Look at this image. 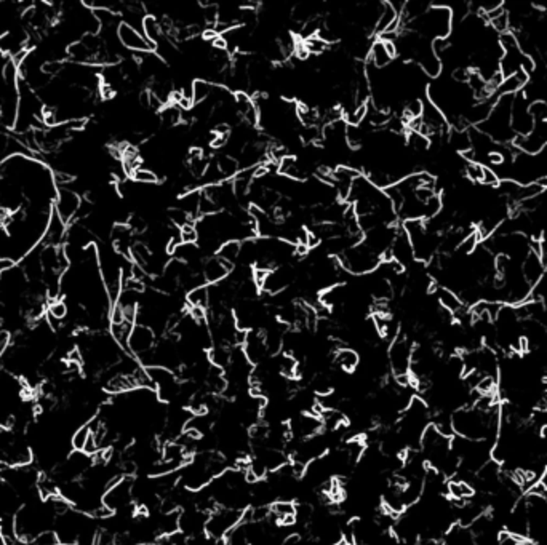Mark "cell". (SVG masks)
I'll use <instances>...</instances> for the list:
<instances>
[{"label":"cell","mask_w":547,"mask_h":545,"mask_svg":"<svg viewBox=\"0 0 547 545\" xmlns=\"http://www.w3.org/2000/svg\"><path fill=\"white\" fill-rule=\"evenodd\" d=\"M431 421V408L426 401L415 396L397 421V432L405 443L407 450H418L421 438Z\"/></svg>","instance_id":"cell-1"},{"label":"cell","mask_w":547,"mask_h":545,"mask_svg":"<svg viewBox=\"0 0 547 545\" xmlns=\"http://www.w3.org/2000/svg\"><path fill=\"white\" fill-rule=\"evenodd\" d=\"M453 13L447 5L434 3L427 8V12L416 18L415 21L408 23L407 29L421 37L436 42V40H448L453 34Z\"/></svg>","instance_id":"cell-2"},{"label":"cell","mask_w":547,"mask_h":545,"mask_svg":"<svg viewBox=\"0 0 547 545\" xmlns=\"http://www.w3.org/2000/svg\"><path fill=\"white\" fill-rule=\"evenodd\" d=\"M512 101L514 95L499 96L494 101L493 109L488 119L480 124L477 128L488 135L496 144H512L515 141V133L512 130Z\"/></svg>","instance_id":"cell-3"},{"label":"cell","mask_w":547,"mask_h":545,"mask_svg":"<svg viewBox=\"0 0 547 545\" xmlns=\"http://www.w3.org/2000/svg\"><path fill=\"white\" fill-rule=\"evenodd\" d=\"M336 259L341 269H346L354 275H370L381 264V256L373 253L364 243L349 248Z\"/></svg>","instance_id":"cell-4"},{"label":"cell","mask_w":547,"mask_h":545,"mask_svg":"<svg viewBox=\"0 0 547 545\" xmlns=\"http://www.w3.org/2000/svg\"><path fill=\"white\" fill-rule=\"evenodd\" d=\"M103 504L107 510L112 513L135 512V501H133V478L122 477L104 493Z\"/></svg>","instance_id":"cell-5"},{"label":"cell","mask_w":547,"mask_h":545,"mask_svg":"<svg viewBox=\"0 0 547 545\" xmlns=\"http://www.w3.org/2000/svg\"><path fill=\"white\" fill-rule=\"evenodd\" d=\"M242 510H234V508L218 507L216 510L212 512L207 519L205 534L212 537L213 541H221L232 531L235 526L242 523Z\"/></svg>","instance_id":"cell-6"},{"label":"cell","mask_w":547,"mask_h":545,"mask_svg":"<svg viewBox=\"0 0 547 545\" xmlns=\"http://www.w3.org/2000/svg\"><path fill=\"white\" fill-rule=\"evenodd\" d=\"M413 349L415 347H413L410 339L403 334H398L391 343L389 350H387V363H389V368L396 379L410 376Z\"/></svg>","instance_id":"cell-7"},{"label":"cell","mask_w":547,"mask_h":545,"mask_svg":"<svg viewBox=\"0 0 547 545\" xmlns=\"http://www.w3.org/2000/svg\"><path fill=\"white\" fill-rule=\"evenodd\" d=\"M82 200L84 198L80 197V193L71 186L58 187L53 202V213L69 226L71 222H74L77 219Z\"/></svg>","instance_id":"cell-8"},{"label":"cell","mask_w":547,"mask_h":545,"mask_svg":"<svg viewBox=\"0 0 547 545\" xmlns=\"http://www.w3.org/2000/svg\"><path fill=\"white\" fill-rule=\"evenodd\" d=\"M287 424L291 441L306 440V438L319 435L320 432H324V424H322L320 416L315 414V412H298V414L290 417Z\"/></svg>","instance_id":"cell-9"},{"label":"cell","mask_w":547,"mask_h":545,"mask_svg":"<svg viewBox=\"0 0 547 545\" xmlns=\"http://www.w3.org/2000/svg\"><path fill=\"white\" fill-rule=\"evenodd\" d=\"M530 101L526 99V96L521 93L514 95L512 101V130L515 137L526 136L531 133L535 126V120L531 117L530 112Z\"/></svg>","instance_id":"cell-10"},{"label":"cell","mask_w":547,"mask_h":545,"mask_svg":"<svg viewBox=\"0 0 547 545\" xmlns=\"http://www.w3.org/2000/svg\"><path fill=\"white\" fill-rule=\"evenodd\" d=\"M117 37H119L122 47L125 50H130V52L146 55V53H152L156 50L154 44H151L141 30L135 29L124 21L119 24V28H117Z\"/></svg>","instance_id":"cell-11"},{"label":"cell","mask_w":547,"mask_h":545,"mask_svg":"<svg viewBox=\"0 0 547 545\" xmlns=\"http://www.w3.org/2000/svg\"><path fill=\"white\" fill-rule=\"evenodd\" d=\"M156 344L157 339L154 331L147 327H142V325H135L131 329L129 345H127V354L135 356L138 360L142 355L149 354L156 347Z\"/></svg>","instance_id":"cell-12"},{"label":"cell","mask_w":547,"mask_h":545,"mask_svg":"<svg viewBox=\"0 0 547 545\" xmlns=\"http://www.w3.org/2000/svg\"><path fill=\"white\" fill-rule=\"evenodd\" d=\"M208 513L202 512L201 508L191 507L180 513V533L184 537L196 539L205 534Z\"/></svg>","instance_id":"cell-13"},{"label":"cell","mask_w":547,"mask_h":545,"mask_svg":"<svg viewBox=\"0 0 547 545\" xmlns=\"http://www.w3.org/2000/svg\"><path fill=\"white\" fill-rule=\"evenodd\" d=\"M242 349H243L245 356H247L248 361L253 366L264 363L269 356V350H268V345H266L264 336L258 329L248 331Z\"/></svg>","instance_id":"cell-14"},{"label":"cell","mask_w":547,"mask_h":545,"mask_svg":"<svg viewBox=\"0 0 547 545\" xmlns=\"http://www.w3.org/2000/svg\"><path fill=\"white\" fill-rule=\"evenodd\" d=\"M295 278H296L295 271L290 266L272 269V271H269V275H268V278H266L261 291H264L268 294H280L295 282Z\"/></svg>","instance_id":"cell-15"},{"label":"cell","mask_w":547,"mask_h":545,"mask_svg":"<svg viewBox=\"0 0 547 545\" xmlns=\"http://www.w3.org/2000/svg\"><path fill=\"white\" fill-rule=\"evenodd\" d=\"M391 253H392L393 261H397L403 267H410L411 264H415V261H416L410 238H408V236L402 227H398L397 236H396V238H393Z\"/></svg>","instance_id":"cell-16"},{"label":"cell","mask_w":547,"mask_h":545,"mask_svg":"<svg viewBox=\"0 0 547 545\" xmlns=\"http://www.w3.org/2000/svg\"><path fill=\"white\" fill-rule=\"evenodd\" d=\"M232 266H229L228 262H224L223 259H219L218 256L208 258L203 261L202 266V275L205 283L210 285H216L224 282L229 277V274L232 271Z\"/></svg>","instance_id":"cell-17"},{"label":"cell","mask_w":547,"mask_h":545,"mask_svg":"<svg viewBox=\"0 0 547 545\" xmlns=\"http://www.w3.org/2000/svg\"><path fill=\"white\" fill-rule=\"evenodd\" d=\"M397 56V48L393 42H384V40H376L371 45L370 50V63L376 69L389 68L392 59Z\"/></svg>","instance_id":"cell-18"},{"label":"cell","mask_w":547,"mask_h":545,"mask_svg":"<svg viewBox=\"0 0 547 545\" xmlns=\"http://www.w3.org/2000/svg\"><path fill=\"white\" fill-rule=\"evenodd\" d=\"M521 272H523L526 282H528L531 287H535V285L539 282V278L543 277L546 272V266L543 264V261H541L539 253L531 249L528 256L525 258V261L521 262Z\"/></svg>","instance_id":"cell-19"},{"label":"cell","mask_w":547,"mask_h":545,"mask_svg":"<svg viewBox=\"0 0 547 545\" xmlns=\"http://www.w3.org/2000/svg\"><path fill=\"white\" fill-rule=\"evenodd\" d=\"M436 293H437V300H438V305H441L442 309L447 310L453 315H458L461 310L466 309V305L461 303V299L454 291L448 288H443V287H436Z\"/></svg>","instance_id":"cell-20"},{"label":"cell","mask_w":547,"mask_h":545,"mask_svg":"<svg viewBox=\"0 0 547 545\" xmlns=\"http://www.w3.org/2000/svg\"><path fill=\"white\" fill-rule=\"evenodd\" d=\"M335 363L344 373H352L360 363V356L354 349L341 347L335 352Z\"/></svg>","instance_id":"cell-21"},{"label":"cell","mask_w":547,"mask_h":545,"mask_svg":"<svg viewBox=\"0 0 547 545\" xmlns=\"http://www.w3.org/2000/svg\"><path fill=\"white\" fill-rule=\"evenodd\" d=\"M201 198L202 192L201 191H189L186 193H183L178 200V208H181L183 211H186L189 216H191L192 221H196L198 218V207H201Z\"/></svg>","instance_id":"cell-22"},{"label":"cell","mask_w":547,"mask_h":545,"mask_svg":"<svg viewBox=\"0 0 547 545\" xmlns=\"http://www.w3.org/2000/svg\"><path fill=\"white\" fill-rule=\"evenodd\" d=\"M142 34H145V37L149 40L151 44H156L160 40L163 35V26H162V21L158 19L157 17H152V15H146L145 19H142Z\"/></svg>","instance_id":"cell-23"},{"label":"cell","mask_w":547,"mask_h":545,"mask_svg":"<svg viewBox=\"0 0 547 545\" xmlns=\"http://www.w3.org/2000/svg\"><path fill=\"white\" fill-rule=\"evenodd\" d=\"M218 165V170L221 173L223 178L226 181H232L235 176H237V173L240 171V165H239V160L235 159L234 155L231 154H223L214 159Z\"/></svg>","instance_id":"cell-24"},{"label":"cell","mask_w":547,"mask_h":545,"mask_svg":"<svg viewBox=\"0 0 547 545\" xmlns=\"http://www.w3.org/2000/svg\"><path fill=\"white\" fill-rule=\"evenodd\" d=\"M214 90V84L205 79H196L192 82V103L202 104L210 99Z\"/></svg>","instance_id":"cell-25"},{"label":"cell","mask_w":547,"mask_h":545,"mask_svg":"<svg viewBox=\"0 0 547 545\" xmlns=\"http://www.w3.org/2000/svg\"><path fill=\"white\" fill-rule=\"evenodd\" d=\"M216 256L219 259H223L224 262H228L229 266L234 267V264L237 262L240 258V242L237 240L224 242L216 251Z\"/></svg>","instance_id":"cell-26"},{"label":"cell","mask_w":547,"mask_h":545,"mask_svg":"<svg viewBox=\"0 0 547 545\" xmlns=\"http://www.w3.org/2000/svg\"><path fill=\"white\" fill-rule=\"evenodd\" d=\"M210 298H208V285H202V287H197L191 289L186 296V304L191 307H198V309H205L208 307Z\"/></svg>","instance_id":"cell-27"},{"label":"cell","mask_w":547,"mask_h":545,"mask_svg":"<svg viewBox=\"0 0 547 545\" xmlns=\"http://www.w3.org/2000/svg\"><path fill=\"white\" fill-rule=\"evenodd\" d=\"M160 122L167 128H175L183 122V111L175 104H165L160 111Z\"/></svg>","instance_id":"cell-28"},{"label":"cell","mask_w":547,"mask_h":545,"mask_svg":"<svg viewBox=\"0 0 547 545\" xmlns=\"http://www.w3.org/2000/svg\"><path fill=\"white\" fill-rule=\"evenodd\" d=\"M407 142L410 146L411 152L415 154H423V152H427L429 146H431V140L427 136H424L419 133V131H410L408 130L407 135Z\"/></svg>","instance_id":"cell-29"},{"label":"cell","mask_w":547,"mask_h":545,"mask_svg":"<svg viewBox=\"0 0 547 545\" xmlns=\"http://www.w3.org/2000/svg\"><path fill=\"white\" fill-rule=\"evenodd\" d=\"M303 47L306 48V52H308L309 55H322V53L328 52L330 44L325 42V40L322 39L319 34H317V35H313V37L303 39Z\"/></svg>","instance_id":"cell-30"},{"label":"cell","mask_w":547,"mask_h":545,"mask_svg":"<svg viewBox=\"0 0 547 545\" xmlns=\"http://www.w3.org/2000/svg\"><path fill=\"white\" fill-rule=\"evenodd\" d=\"M131 180L138 182V184L151 186V184H156V182L158 181V176L154 170L141 165L140 168H136V170L131 173Z\"/></svg>","instance_id":"cell-31"},{"label":"cell","mask_w":547,"mask_h":545,"mask_svg":"<svg viewBox=\"0 0 547 545\" xmlns=\"http://www.w3.org/2000/svg\"><path fill=\"white\" fill-rule=\"evenodd\" d=\"M531 300H536V303H541L547 305V267L543 277L539 278V282L531 288Z\"/></svg>","instance_id":"cell-32"},{"label":"cell","mask_w":547,"mask_h":545,"mask_svg":"<svg viewBox=\"0 0 547 545\" xmlns=\"http://www.w3.org/2000/svg\"><path fill=\"white\" fill-rule=\"evenodd\" d=\"M168 219H170L171 226H175L178 229H181L183 226H186V224H189V222H194L191 216H189L186 211H183L181 208H178V207H173L171 210L168 211Z\"/></svg>","instance_id":"cell-33"},{"label":"cell","mask_w":547,"mask_h":545,"mask_svg":"<svg viewBox=\"0 0 547 545\" xmlns=\"http://www.w3.org/2000/svg\"><path fill=\"white\" fill-rule=\"evenodd\" d=\"M180 238L181 243H187V245H197L198 242V232L194 222H189L186 226L180 229Z\"/></svg>","instance_id":"cell-34"},{"label":"cell","mask_w":547,"mask_h":545,"mask_svg":"<svg viewBox=\"0 0 547 545\" xmlns=\"http://www.w3.org/2000/svg\"><path fill=\"white\" fill-rule=\"evenodd\" d=\"M530 112L535 124H538V122H547V103H544V101H535V103H531Z\"/></svg>","instance_id":"cell-35"},{"label":"cell","mask_w":547,"mask_h":545,"mask_svg":"<svg viewBox=\"0 0 547 545\" xmlns=\"http://www.w3.org/2000/svg\"><path fill=\"white\" fill-rule=\"evenodd\" d=\"M140 545H157V544L152 542V544H140Z\"/></svg>","instance_id":"cell-36"}]
</instances>
